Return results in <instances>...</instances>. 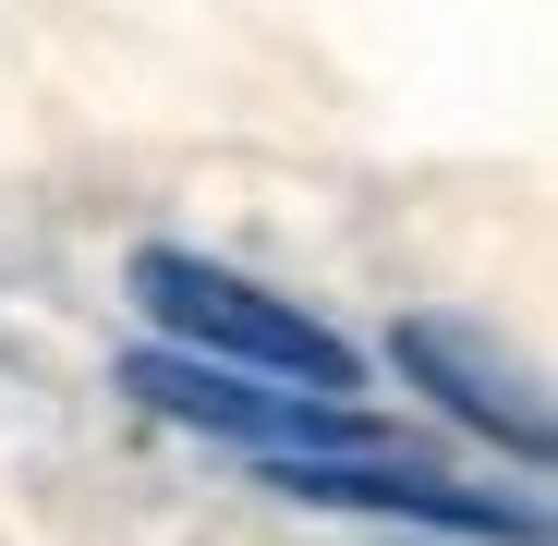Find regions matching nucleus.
Wrapping results in <instances>:
<instances>
[{"instance_id": "obj_1", "label": "nucleus", "mask_w": 558, "mask_h": 546, "mask_svg": "<svg viewBox=\"0 0 558 546\" xmlns=\"http://www.w3.org/2000/svg\"><path fill=\"white\" fill-rule=\"evenodd\" d=\"M134 316L158 328V352H195V364H231V377H267V389H304V401H340L364 389V352L340 328H316L304 304H279L267 280H243V267L195 255V243H146L122 267Z\"/></svg>"}, {"instance_id": "obj_3", "label": "nucleus", "mask_w": 558, "mask_h": 546, "mask_svg": "<svg viewBox=\"0 0 558 546\" xmlns=\"http://www.w3.org/2000/svg\"><path fill=\"white\" fill-rule=\"evenodd\" d=\"M292 510H364V522H425V534H474V546H546L534 486H461L401 449H328V462H255Z\"/></svg>"}, {"instance_id": "obj_4", "label": "nucleus", "mask_w": 558, "mask_h": 546, "mask_svg": "<svg viewBox=\"0 0 558 546\" xmlns=\"http://www.w3.org/2000/svg\"><path fill=\"white\" fill-rule=\"evenodd\" d=\"M389 364H401V389H425L449 425H474V437H498L522 474H546V389L522 377V364L486 340V328H461V316H401L389 328Z\"/></svg>"}, {"instance_id": "obj_2", "label": "nucleus", "mask_w": 558, "mask_h": 546, "mask_svg": "<svg viewBox=\"0 0 558 546\" xmlns=\"http://www.w3.org/2000/svg\"><path fill=\"white\" fill-rule=\"evenodd\" d=\"M110 389L170 413V425H195V437H231L255 449V462H328V449H377V425L340 413V401H304V389H267V377H231V364H195V352H158L134 340L110 364Z\"/></svg>"}]
</instances>
